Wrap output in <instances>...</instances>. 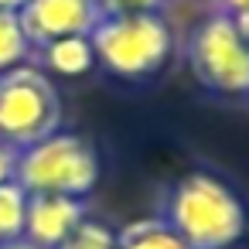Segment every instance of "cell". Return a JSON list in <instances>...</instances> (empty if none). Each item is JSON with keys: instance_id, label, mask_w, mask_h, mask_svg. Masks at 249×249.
<instances>
[{"instance_id": "5bb4252c", "label": "cell", "mask_w": 249, "mask_h": 249, "mask_svg": "<svg viewBox=\"0 0 249 249\" xmlns=\"http://www.w3.org/2000/svg\"><path fill=\"white\" fill-rule=\"evenodd\" d=\"M14 167H18V150L11 143L0 140V184L4 181H14Z\"/></svg>"}, {"instance_id": "7c38bea8", "label": "cell", "mask_w": 249, "mask_h": 249, "mask_svg": "<svg viewBox=\"0 0 249 249\" xmlns=\"http://www.w3.org/2000/svg\"><path fill=\"white\" fill-rule=\"evenodd\" d=\"M58 249H116V232L99 218H82Z\"/></svg>"}, {"instance_id": "ac0fdd59", "label": "cell", "mask_w": 249, "mask_h": 249, "mask_svg": "<svg viewBox=\"0 0 249 249\" xmlns=\"http://www.w3.org/2000/svg\"><path fill=\"white\" fill-rule=\"evenodd\" d=\"M24 4H28V0H0V11H14V14H18Z\"/></svg>"}, {"instance_id": "52a82bcc", "label": "cell", "mask_w": 249, "mask_h": 249, "mask_svg": "<svg viewBox=\"0 0 249 249\" xmlns=\"http://www.w3.org/2000/svg\"><path fill=\"white\" fill-rule=\"evenodd\" d=\"M86 218V198L69 195H28L24 239L38 249H58L69 232Z\"/></svg>"}, {"instance_id": "2e32d148", "label": "cell", "mask_w": 249, "mask_h": 249, "mask_svg": "<svg viewBox=\"0 0 249 249\" xmlns=\"http://www.w3.org/2000/svg\"><path fill=\"white\" fill-rule=\"evenodd\" d=\"M0 249H38L35 242H28L24 235L21 239H7V242H0Z\"/></svg>"}, {"instance_id": "9a60e30c", "label": "cell", "mask_w": 249, "mask_h": 249, "mask_svg": "<svg viewBox=\"0 0 249 249\" xmlns=\"http://www.w3.org/2000/svg\"><path fill=\"white\" fill-rule=\"evenodd\" d=\"M215 7L229 18H242V14H249V0H215Z\"/></svg>"}, {"instance_id": "277c9868", "label": "cell", "mask_w": 249, "mask_h": 249, "mask_svg": "<svg viewBox=\"0 0 249 249\" xmlns=\"http://www.w3.org/2000/svg\"><path fill=\"white\" fill-rule=\"evenodd\" d=\"M55 130H62V96L41 69L24 62L0 75V140L24 150Z\"/></svg>"}, {"instance_id": "7a4b0ae2", "label": "cell", "mask_w": 249, "mask_h": 249, "mask_svg": "<svg viewBox=\"0 0 249 249\" xmlns=\"http://www.w3.org/2000/svg\"><path fill=\"white\" fill-rule=\"evenodd\" d=\"M89 41L96 65L126 82L157 75L174 55V31L160 14H106Z\"/></svg>"}, {"instance_id": "3957f363", "label": "cell", "mask_w": 249, "mask_h": 249, "mask_svg": "<svg viewBox=\"0 0 249 249\" xmlns=\"http://www.w3.org/2000/svg\"><path fill=\"white\" fill-rule=\"evenodd\" d=\"M99 171H103L99 154L86 137L72 130H55L45 140L18 150L14 181L28 195L86 198L99 184Z\"/></svg>"}, {"instance_id": "e0dca14e", "label": "cell", "mask_w": 249, "mask_h": 249, "mask_svg": "<svg viewBox=\"0 0 249 249\" xmlns=\"http://www.w3.org/2000/svg\"><path fill=\"white\" fill-rule=\"evenodd\" d=\"M235 21V28H239V35L246 38V45H249V14H242V18H232Z\"/></svg>"}, {"instance_id": "ba28073f", "label": "cell", "mask_w": 249, "mask_h": 249, "mask_svg": "<svg viewBox=\"0 0 249 249\" xmlns=\"http://www.w3.org/2000/svg\"><path fill=\"white\" fill-rule=\"evenodd\" d=\"M41 65L65 79L89 75L96 69V52H92L89 35H69V38H55L41 45Z\"/></svg>"}, {"instance_id": "8992f818", "label": "cell", "mask_w": 249, "mask_h": 249, "mask_svg": "<svg viewBox=\"0 0 249 249\" xmlns=\"http://www.w3.org/2000/svg\"><path fill=\"white\" fill-rule=\"evenodd\" d=\"M24 35L35 48L69 38V35H92V28L106 18L99 0H28L18 11Z\"/></svg>"}, {"instance_id": "8fae6325", "label": "cell", "mask_w": 249, "mask_h": 249, "mask_svg": "<svg viewBox=\"0 0 249 249\" xmlns=\"http://www.w3.org/2000/svg\"><path fill=\"white\" fill-rule=\"evenodd\" d=\"M24 215H28V191L18 181L0 184V242L24 235Z\"/></svg>"}, {"instance_id": "30bf717a", "label": "cell", "mask_w": 249, "mask_h": 249, "mask_svg": "<svg viewBox=\"0 0 249 249\" xmlns=\"http://www.w3.org/2000/svg\"><path fill=\"white\" fill-rule=\"evenodd\" d=\"M35 45L24 35V24L14 11H0V75L24 65L31 58Z\"/></svg>"}, {"instance_id": "9c48e42d", "label": "cell", "mask_w": 249, "mask_h": 249, "mask_svg": "<svg viewBox=\"0 0 249 249\" xmlns=\"http://www.w3.org/2000/svg\"><path fill=\"white\" fill-rule=\"evenodd\" d=\"M116 249H188V242L167 225L164 215L126 222L116 232Z\"/></svg>"}, {"instance_id": "5b68a950", "label": "cell", "mask_w": 249, "mask_h": 249, "mask_svg": "<svg viewBox=\"0 0 249 249\" xmlns=\"http://www.w3.org/2000/svg\"><path fill=\"white\" fill-rule=\"evenodd\" d=\"M191 75L215 96H249V45L222 11L201 18L188 38Z\"/></svg>"}, {"instance_id": "6da1fadb", "label": "cell", "mask_w": 249, "mask_h": 249, "mask_svg": "<svg viewBox=\"0 0 249 249\" xmlns=\"http://www.w3.org/2000/svg\"><path fill=\"white\" fill-rule=\"evenodd\" d=\"M164 218L188 249H232L249 229V212L239 191L212 171H188L178 178Z\"/></svg>"}, {"instance_id": "4fadbf2b", "label": "cell", "mask_w": 249, "mask_h": 249, "mask_svg": "<svg viewBox=\"0 0 249 249\" xmlns=\"http://www.w3.org/2000/svg\"><path fill=\"white\" fill-rule=\"evenodd\" d=\"M103 14H160L164 0H99Z\"/></svg>"}]
</instances>
